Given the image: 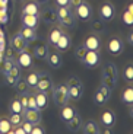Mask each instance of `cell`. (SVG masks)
I'll list each match as a JSON object with an SVG mask.
<instances>
[{"label":"cell","instance_id":"17","mask_svg":"<svg viewBox=\"0 0 133 134\" xmlns=\"http://www.w3.org/2000/svg\"><path fill=\"white\" fill-rule=\"evenodd\" d=\"M82 131L85 134H98L101 130H100V125L96 124L95 121L89 120V121H86L85 124H82Z\"/></svg>","mask_w":133,"mask_h":134},{"label":"cell","instance_id":"2","mask_svg":"<svg viewBox=\"0 0 133 134\" xmlns=\"http://www.w3.org/2000/svg\"><path fill=\"white\" fill-rule=\"evenodd\" d=\"M53 98L56 105H59V107L66 105L67 100H69V87H67V85H59L53 91Z\"/></svg>","mask_w":133,"mask_h":134},{"label":"cell","instance_id":"30","mask_svg":"<svg viewBox=\"0 0 133 134\" xmlns=\"http://www.w3.org/2000/svg\"><path fill=\"white\" fill-rule=\"evenodd\" d=\"M60 22H62V25L63 26H73L75 25V16H73V13H69V15H66L64 18H62V19H59Z\"/></svg>","mask_w":133,"mask_h":134},{"label":"cell","instance_id":"37","mask_svg":"<svg viewBox=\"0 0 133 134\" xmlns=\"http://www.w3.org/2000/svg\"><path fill=\"white\" fill-rule=\"evenodd\" d=\"M124 77H126L127 82L133 80V66L132 64H129V66L126 67V70H124Z\"/></svg>","mask_w":133,"mask_h":134},{"label":"cell","instance_id":"23","mask_svg":"<svg viewBox=\"0 0 133 134\" xmlns=\"http://www.w3.org/2000/svg\"><path fill=\"white\" fill-rule=\"evenodd\" d=\"M75 114H76V111H75L72 107H69V105L66 104V105H63V109H62V112H60V118H62L64 122H66V121H69Z\"/></svg>","mask_w":133,"mask_h":134},{"label":"cell","instance_id":"13","mask_svg":"<svg viewBox=\"0 0 133 134\" xmlns=\"http://www.w3.org/2000/svg\"><path fill=\"white\" fill-rule=\"evenodd\" d=\"M19 34H21V37L27 41V42L34 41L35 38H37V32H35V29H34V28H29V26H25V25L21 28Z\"/></svg>","mask_w":133,"mask_h":134},{"label":"cell","instance_id":"27","mask_svg":"<svg viewBox=\"0 0 133 134\" xmlns=\"http://www.w3.org/2000/svg\"><path fill=\"white\" fill-rule=\"evenodd\" d=\"M25 80H27V83H28L29 87H35L37 86V82H38V73L37 71H31V73L27 76Z\"/></svg>","mask_w":133,"mask_h":134},{"label":"cell","instance_id":"35","mask_svg":"<svg viewBox=\"0 0 133 134\" xmlns=\"http://www.w3.org/2000/svg\"><path fill=\"white\" fill-rule=\"evenodd\" d=\"M92 29L95 31V32H101V31H104L103 19H95V20H92Z\"/></svg>","mask_w":133,"mask_h":134},{"label":"cell","instance_id":"29","mask_svg":"<svg viewBox=\"0 0 133 134\" xmlns=\"http://www.w3.org/2000/svg\"><path fill=\"white\" fill-rule=\"evenodd\" d=\"M9 121H10V124H12V127H16V125H21V122L23 121V117H22V114H15V112H12L9 117Z\"/></svg>","mask_w":133,"mask_h":134},{"label":"cell","instance_id":"7","mask_svg":"<svg viewBox=\"0 0 133 134\" xmlns=\"http://www.w3.org/2000/svg\"><path fill=\"white\" fill-rule=\"evenodd\" d=\"M82 61H83L85 64H86L88 67H95L96 64L100 63V54H98V51L88 50Z\"/></svg>","mask_w":133,"mask_h":134},{"label":"cell","instance_id":"40","mask_svg":"<svg viewBox=\"0 0 133 134\" xmlns=\"http://www.w3.org/2000/svg\"><path fill=\"white\" fill-rule=\"evenodd\" d=\"M86 47H85V45H82V47H79V48H78V50H76V58H78V60H80V61H82L83 60V57H85V54H86Z\"/></svg>","mask_w":133,"mask_h":134},{"label":"cell","instance_id":"32","mask_svg":"<svg viewBox=\"0 0 133 134\" xmlns=\"http://www.w3.org/2000/svg\"><path fill=\"white\" fill-rule=\"evenodd\" d=\"M123 100L126 102L127 105H132V102H133V89L132 87H127L126 91L123 92Z\"/></svg>","mask_w":133,"mask_h":134},{"label":"cell","instance_id":"24","mask_svg":"<svg viewBox=\"0 0 133 134\" xmlns=\"http://www.w3.org/2000/svg\"><path fill=\"white\" fill-rule=\"evenodd\" d=\"M107 100H108V98H107L105 95H104L103 92L98 89V91L95 92V95H94V102H95V105H98V107H103V105L107 104Z\"/></svg>","mask_w":133,"mask_h":134},{"label":"cell","instance_id":"50","mask_svg":"<svg viewBox=\"0 0 133 134\" xmlns=\"http://www.w3.org/2000/svg\"><path fill=\"white\" fill-rule=\"evenodd\" d=\"M132 41H133V32H129V35H127V42L132 44Z\"/></svg>","mask_w":133,"mask_h":134},{"label":"cell","instance_id":"21","mask_svg":"<svg viewBox=\"0 0 133 134\" xmlns=\"http://www.w3.org/2000/svg\"><path fill=\"white\" fill-rule=\"evenodd\" d=\"M22 13L25 15H38L40 13V6L37 2H28L22 9Z\"/></svg>","mask_w":133,"mask_h":134},{"label":"cell","instance_id":"14","mask_svg":"<svg viewBox=\"0 0 133 134\" xmlns=\"http://www.w3.org/2000/svg\"><path fill=\"white\" fill-rule=\"evenodd\" d=\"M34 55H35L38 60H45L47 55H48V47H47L44 42L37 44L35 48H34Z\"/></svg>","mask_w":133,"mask_h":134},{"label":"cell","instance_id":"1","mask_svg":"<svg viewBox=\"0 0 133 134\" xmlns=\"http://www.w3.org/2000/svg\"><path fill=\"white\" fill-rule=\"evenodd\" d=\"M117 82V69L114 63H108L104 67V73H103V85H105L107 87L113 89L114 85Z\"/></svg>","mask_w":133,"mask_h":134},{"label":"cell","instance_id":"46","mask_svg":"<svg viewBox=\"0 0 133 134\" xmlns=\"http://www.w3.org/2000/svg\"><path fill=\"white\" fill-rule=\"evenodd\" d=\"M100 91L103 92V93L105 95L107 98H110V95H111V89H110V87H107L105 85H103V86L100 87Z\"/></svg>","mask_w":133,"mask_h":134},{"label":"cell","instance_id":"49","mask_svg":"<svg viewBox=\"0 0 133 134\" xmlns=\"http://www.w3.org/2000/svg\"><path fill=\"white\" fill-rule=\"evenodd\" d=\"M57 6H69L70 0H56Z\"/></svg>","mask_w":133,"mask_h":134},{"label":"cell","instance_id":"48","mask_svg":"<svg viewBox=\"0 0 133 134\" xmlns=\"http://www.w3.org/2000/svg\"><path fill=\"white\" fill-rule=\"evenodd\" d=\"M82 2H85V0H70V3H69V6H72V7H78Z\"/></svg>","mask_w":133,"mask_h":134},{"label":"cell","instance_id":"34","mask_svg":"<svg viewBox=\"0 0 133 134\" xmlns=\"http://www.w3.org/2000/svg\"><path fill=\"white\" fill-rule=\"evenodd\" d=\"M12 124H10L9 120H0V133H9Z\"/></svg>","mask_w":133,"mask_h":134},{"label":"cell","instance_id":"20","mask_svg":"<svg viewBox=\"0 0 133 134\" xmlns=\"http://www.w3.org/2000/svg\"><path fill=\"white\" fill-rule=\"evenodd\" d=\"M22 24L25 26H29V28H37L38 25V15H25L23 13L22 16Z\"/></svg>","mask_w":133,"mask_h":134},{"label":"cell","instance_id":"41","mask_svg":"<svg viewBox=\"0 0 133 134\" xmlns=\"http://www.w3.org/2000/svg\"><path fill=\"white\" fill-rule=\"evenodd\" d=\"M123 19H124V24H127V25H132L133 24V15H132L130 10H127L126 13L123 15Z\"/></svg>","mask_w":133,"mask_h":134},{"label":"cell","instance_id":"12","mask_svg":"<svg viewBox=\"0 0 133 134\" xmlns=\"http://www.w3.org/2000/svg\"><path fill=\"white\" fill-rule=\"evenodd\" d=\"M85 47L86 50H92V51H98L101 47V41L96 35H89V37L85 40Z\"/></svg>","mask_w":133,"mask_h":134},{"label":"cell","instance_id":"33","mask_svg":"<svg viewBox=\"0 0 133 134\" xmlns=\"http://www.w3.org/2000/svg\"><path fill=\"white\" fill-rule=\"evenodd\" d=\"M15 86H16V91H19V92H27L28 87H29L25 79H18L16 83H15Z\"/></svg>","mask_w":133,"mask_h":134},{"label":"cell","instance_id":"36","mask_svg":"<svg viewBox=\"0 0 133 134\" xmlns=\"http://www.w3.org/2000/svg\"><path fill=\"white\" fill-rule=\"evenodd\" d=\"M6 74H9V76H12V77H13V79H16V80H18V79H19V76H21V71H19V67H18L16 66V64H15V66L13 67H12V69H10V70L9 71H7V73Z\"/></svg>","mask_w":133,"mask_h":134},{"label":"cell","instance_id":"4","mask_svg":"<svg viewBox=\"0 0 133 134\" xmlns=\"http://www.w3.org/2000/svg\"><path fill=\"white\" fill-rule=\"evenodd\" d=\"M35 87L41 92H45V93L53 91V83H51L48 74L47 73H38V82H37V86Z\"/></svg>","mask_w":133,"mask_h":134},{"label":"cell","instance_id":"26","mask_svg":"<svg viewBox=\"0 0 133 134\" xmlns=\"http://www.w3.org/2000/svg\"><path fill=\"white\" fill-rule=\"evenodd\" d=\"M47 60H48V64H50L51 67H54V69H57V67L60 66V63H62V60H60V55L57 53H51L47 55Z\"/></svg>","mask_w":133,"mask_h":134},{"label":"cell","instance_id":"9","mask_svg":"<svg viewBox=\"0 0 133 134\" xmlns=\"http://www.w3.org/2000/svg\"><path fill=\"white\" fill-rule=\"evenodd\" d=\"M108 51H110L111 54H114V55L121 53V51H123V42H121V40L117 38V37L111 38L110 42H108Z\"/></svg>","mask_w":133,"mask_h":134},{"label":"cell","instance_id":"31","mask_svg":"<svg viewBox=\"0 0 133 134\" xmlns=\"http://www.w3.org/2000/svg\"><path fill=\"white\" fill-rule=\"evenodd\" d=\"M72 13V10H70L69 6H59V9L56 10V15H57V19H62L64 18L66 15Z\"/></svg>","mask_w":133,"mask_h":134},{"label":"cell","instance_id":"28","mask_svg":"<svg viewBox=\"0 0 133 134\" xmlns=\"http://www.w3.org/2000/svg\"><path fill=\"white\" fill-rule=\"evenodd\" d=\"M60 35H62V31L59 29V28H54V29L50 31V34H48V41H50V44H56L57 40L60 38Z\"/></svg>","mask_w":133,"mask_h":134},{"label":"cell","instance_id":"6","mask_svg":"<svg viewBox=\"0 0 133 134\" xmlns=\"http://www.w3.org/2000/svg\"><path fill=\"white\" fill-rule=\"evenodd\" d=\"M22 117L31 124H40L41 121V112L40 109H32V108H25L22 112Z\"/></svg>","mask_w":133,"mask_h":134},{"label":"cell","instance_id":"15","mask_svg":"<svg viewBox=\"0 0 133 134\" xmlns=\"http://www.w3.org/2000/svg\"><path fill=\"white\" fill-rule=\"evenodd\" d=\"M101 122L103 125H105L107 128H111L116 124V115H114L113 111H105L103 115H101Z\"/></svg>","mask_w":133,"mask_h":134},{"label":"cell","instance_id":"22","mask_svg":"<svg viewBox=\"0 0 133 134\" xmlns=\"http://www.w3.org/2000/svg\"><path fill=\"white\" fill-rule=\"evenodd\" d=\"M82 92H83L82 83L70 86L69 87V99H79V98L82 96Z\"/></svg>","mask_w":133,"mask_h":134},{"label":"cell","instance_id":"25","mask_svg":"<svg viewBox=\"0 0 133 134\" xmlns=\"http://www.w3.org/2000/svg\"><path fill=\"white\" fill-rule=\"evenodd\" d=\"M23 109H25V108H23V105L21 104V100L18 99V98L10 102V112H15V114H22Z\"/></svg>","mask_w":133,"mask_h":134},{"label":"cell","instance_id":"45","mask_svg":"<svg viewBox=\"0 0 133 134\" xmlns=\"http://www.w3.org/2000/svg\"><path fill=\"white\" fill-rule=\"evenodd\" d=\"M80 83V80H79V79H78V77H70V79H69V80H67V87H70V86H75V85H79Z\"/></svg>","mask_w":133,"mask_h":134},{"label":"cell","instance_id":"51","mask_svg":"<svg viewBox=\"0 0 133 134\" xmlns=\"http://www.w3.org/2000/svg\"><path fill=\"white\" fill-rule=\"evenodd\" d=\"M15 133H21V134H23L25 131L22 130V127H19V128H16V130H15Z\"/></svg>","mask_w":133,"mask_h":134},{"label":"cell","instance_id":"18","mask_svg":"<svg viewBox=\"0 0 133 134\" xmlns=\"http://www.w3.org/2000/svg\"><path fill=\"white\" fill-rule=\"evenodd\" d=\"M66 124H67V128L70 131H79L80 127H82V118L78 114H75L69 121H66Z\"/></svg>","mask_w":133,"mask_h":134},{"label":"cell","instance_id":"43","mask_svg":"<svg viewBox=\"0 0 133 134\" xmlns=\"http://www.w3.org/2000/svg\"><path fill=\"white\" fill-rule=\"evenodd\" d=\"M21 125H22V130L25 131V133H31V128H32V125L34 124H31L29 121H22V122H21Z\"/></svg>","mask_w":133,"mask_h":134},{"label":"cell","instance_id":"10","mask_svg":"<svg viewBox=\"0 0 133 134\" xmlns=\"http://www.w3.org/2000/svg\"><path fill=\"white\" fill-rule=\"evenodd\" d=\"M31 64H32V55H31L27 50L21 51L19 57H18V66L27 69V67H31Z\"/></svg>","mask_w":133,"mask_h":134},{"label":"cell","instance_id":"42","mask_svg":"<svg viewBox=\"0 0 133 134\" xmlns=\"http://www.w3.org/2000/svg\"><path fill=\"white\" fill-rule=\"evenodd\" d=\"M27 108L38 109V108H37V104H35V98H34V95H29V96H28V105H27Z\"/></svg>","mask_w":133,"mask_h":134},{"label":"cell","instance_id":"19","mask_svg":"<svg viewBox=\"0 0 133 134\" xmlns=\"http://www.w3.org/2000/svg\"><path fill=\"white\" fill-rule=\"evenodd\" d=\"M41 19L45 22V24H54V22H57V15H56V10L53 9H47L44 10L43 13H41Z\"/></svg>","mask_w":133,"mask_h":134},{"label":"cell","instance_id":"5","mask_svg":"<svg viewBox=\"0 0 133 134\" xmlns=\"http://www.w3.org/2000/svg\"><path fill=\"white\" fill-rule=\"evenodd\" d=\"M100 16H101V19L105 20V22L113 20L114 16H116V7H114V4L110 3V2H105L100 9Z\"/></svg>","mask_w":133,"mask_h":134},{"label":"cell","instance_id":"3","mask_svg":"<svg viewBox=\"0 0 133 134\" xmlns=\"http://www.w3.org/2000/svg\"><path fill=\"white\" fill-rule=\"evenodd\" d=\"M75 13H76V16L79 18L80 20H89L91 18H92V7H91L89 3H86V2H82V3L79 4L78 7H75Z\"/></svg>","mask_w":133,"mask_h":134},{"label":"cell","instance_id":"38","mask_svg":"<svg viewBox=\"0 0 133 134\" xmlns=\"http://www.w3.org/2000/svg\"><path fill=\"white\" fill-rule=\"evenodd\" d=\"M28 91L27 92H19V96H18V99L21 100V104L23 105V108H27V105H28Z\"/></svg>","mask_w":133,"mask_h":134},{"label":"cell","instance_id":"11","mask_svg":"<svg viewBox=\"0 0 133 134\" xmlns=\"http://www.w3.org/2000/svg\"><path fill=\"white\" fill-rule=\"evenodd\" d=\"M70 44H72V41H70L69 35L62 34L60 38L57 40V42L54 44V47H56L57 50H60V51H66V50H69V48H70Z\"/></svg>","mask_w":133,"mask_h":134},{"label":"cell","instance_id":"44","mask_svg":"<svg viewBox=\"0 0 133 134\" xmlns=\"http://www.w3.org/2000/svg\"><path fill=\"white\" fill-rule=\"evenodd\" d=\"M43 133H45V130H44L43 127H38L37 124H34L32 128H31V133L29 134H43Z\"/></svg>","mask_w":133,"mask_h":134},{"label":"cell","instance_id":"16","mask_svg":"<svg viewBox=\"0 0 133 134\" xmlns=\"http://www.w3.org/2000/svg\"><path fill=\"white\" fill-rule=\"evenodd\" d=\"M34 98H35V104H37V108L38 109H44V108L48 105V98H47V93L45 92H41L38 91L37 93L34 95Z\"/></svg>","mask_w":133,"mask_h":134},{"label":"cell","instance_id":"8","mask_svg":"<svg viewBox=\"0 0 133 134\" xmlns=\"http://www.w3.org/2000/svg\"><path fill=\"white\" fill-rule=\"evenodd\" d=\"M27 45H28L27 41L21 37V34H16V35L12 37V48H13L16 53H21V51L27 50Z\"/></svg>","mask_w":133,"mask_h":134},{"label":"cell","instance_id":"39","mask_svg":"<svg viewBox=\"0 0 133 134\" xmlns=\"http://www.w3.org/2000/svg\"><path fill=\"white\" fill-rule=\"evenodd\" d=\"M15 64H16V63H15V61L12 60V57H7V60L4 61V64H3V70H4V74H6L7 71H9L10 69H12V67L15 66Z\"/></svg>","mask_w":133,"mask_h":134},{"label":"cell","instance_id":"47","mask_svg":"<svg viewBox=\"0 0 133 134\" xmlns=\"http://www.w3.org/2000/svg\"><path fill=\"white\" fill-rule=\"evenodd\" d=\"M6 83H7V85H12V86H15V83H16V79H13L12 76L6 74Z\"/></svg>","mask_w":133,"mask_h":134},{"label":"cell","instance_id":"52","mask_svg":"<svg viewBox=\"0 0 133 134\" xmlns=\"http://www.w3.org/2000/svg\"><path fill=\"white\" fill-rule=\"evenodd\" d=\"M37 2H38V3H45L47 0H37Z\"/></svg>","mask_w":133,"mask_h":134}]
</instances>
